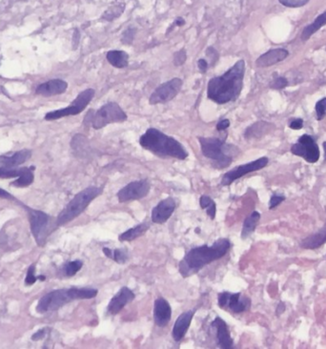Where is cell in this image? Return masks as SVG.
Listing matches in <instances>:
<instances>
[{
  "instance_id": "cell-28",
  "label": "cell",
  "mask_w": 326,
  "mask_h": 349,
  "mask_svg": "<svg viewBox=\"0 0 326 349\" xmlns=\"http://www.w3.org/2000/svg\"><path fill=\"white\" fill-rule=\"evenodd\" d=\"M325 25H326V11L314 20L313 23L309 24L304 29L302 33V39L304 41H306Z\"/></svg>"
},
{
  "instance_id": "cell-14",
  "label": "cell",
  "mask_w": 326,
  "mask_h": 349,
  "mask_svg": "<svg viewBox=\"0 0 326 349\" xmlns=\"http://www.w3.org/2000/svg\"><path fill=\"white\" fill-rule=\"evenodd\" d=\"M31 230L39 245H43L47 236L49 216L42 211L28 208Z\"/></svg>"
},
{
  "instance_id": "cell-42",
  "label": "cell",
  "mask_w": 326,
  "mask_h": 349,
  "mask_svg": "<svg viewBox=\"0 0 326 349\" xmlns=\"http://www.w3.org/2000/svg\"><path fill=\"white\" fill-rule=\"evenodd\" d=\"M197 67H198V70L200 71V73L204 74V73H206V71L209 68V63H208V61L206 59L200 58L197 61Z\"/></svg>"
},
{
  "instance_id": "cell-13",
  "label": "cell",
  "mask_w": 326,
  "mask_h": 349,
  "mask_svg": "<svg viewBox=\"0 0 326 349\" xmlns=\"http://www.w3.org/2000/svg\"><path fill=\"white\" fill-rule=\"evenodd\" d=\"M151 184L148 179H139L134 180L123 188H121L117 194V199L119 202H127L132 200H137L145 197L149 194Z\"/></svg>"
},
{
  "instance_id": "cell-11",
  "label": "cell",
  "mask_w": 326,
  "mask_h": 349,
  "mask_svg": "<svg viewBox=\"0 0 326 349\" xmlns=\"http://www.w3.org/2000/svg\"><path fill=\"white\" fill-rule=\"evenodd\" d=\"M293 155L304 158L309 163H316L320 159V148L315 139L309 135H303L298 142L291 147Z\"/></svg>"
},
{
  "instance_id": "cell-24",
  "label": "cell",
  "mask_w": 326,
  "mask_h": 349,
  "mask_svg": "<svg viewBox=\"0 0 326 349\" xmlns=\"http://www.w3.org/2000/svg\"><path fill=\"white\" fill-rule=\"evenodd\" d=\"M273 124L265 122V121H259L249 126L244 133L245 138H260L264 136L270 132L273 128Z\"/></svg>"
},
{
  "instance_id": "cell-1",
  "label": "cell",
  "mask_w": 326,
  "mask_h": 349,
  "mask_svg": "<svg viewBox=\"0 0 326 349\" xmlns=\"http://www.w3.org/2000/svg\"><path fill=\"white\" fill-rule=\"evenodd\" d=\"M245 62L239 60L223 75L211 78L207 85V97L217 104L236 101L242 91Z\"/></svg>"
},
{
  "instance_id": "cell-19",
  "label": "cell",
  "mask_w": 326,
  "mask_h": 349,
  "mask_svg": "<svg viewBox=\"0 0 326 349\" xmlns=\"http://www.w3.org/2000/svg\"><path fill=\"white\" fill-rule=\"evenodd\" d=\"M211 327L217 331V339L218 346L221 349H233L234 341L231 337L230 330L227 324L220 317H217L212 322Z\"/></svg>"
},
{
  "instance_id": "cell-41",
  "label": "cell",
  "mask_w": 326,
  "mask_h": 349,
  "mask_svg": "<svg viewBox=\"0 0 326 349\" xmlns=\"http://www.w3.org/2000/svg\"><path fill=\"white\" fill-rule=\"evenodd\" d=\"M206 56L209 58V67H213L218 60V53L213 47H208L206 50Z\"/></svg>"
},
{
  "instance_id": "cell-20",
  "label": "cell",
  "mask_w": 326,
  "mask_h": 349,
  "mask_svg": "<svg viewBox=\"0 0 326 349\" xmlns=\"http://www.w3.org/2000/svg\"><path fill=\"white\" fill-rule=\"evenodd\" d=\"M195 312L196 310L183 312L175 320L174 325L173 331H172V336L175 342H180L186 335L187 331L191 326Z\"/></svg>"
},
{
  "instance_id": "cell-38",
  "label": "cell",
  "mask_w": 326,
  "mask_h": 349,
  "mask_svg": "<svg viewBox=\"0 0 326 349\" xmlns=\"http://www.w3.org/2000/svg\"><path fill=\"white\" fill-rule=\"evenodd\" d=\"M186 59H187V54H186V50L184 48H182L178 52L174 53V63L175 66L183 65L185 63Z\"/></svg>"
},
{
  "instance_id": "cell-49",
  "label": "cell",
  "mask_w": 326,
  "mask_h": 349,
  "mask_svg": "<svg viewBox=\"0 0 326 349\" xmlns=\"http://www.w3.org/2000/svg\"><path fill=\"white\" fill-rule=\"evenodd\" d=\"M79 39H80V35H79V33H78V30H76V31H75V34H74V42H77V45L78 44Z\"/></svg>"
},
{
  "instance_id": "cell-34",
  "label": "cell",
  "mask_w": 326,
  "mask_h": 349,
  "mask_svg": "<svg viewBox=\"0 0 326 349\" xmlns=\"http://www.w3.org/2000/svg\"><path fill=\"white\" fill-rule=\"evenodd\" d=\"M38 280H39V278L36 276V267H35V264H32V265L29 267L28 272H27L26 279H25V284H26L27 286L33 285L35 283H37Z\"/></svg>"
},
{
  "instance_id": "cell-12",
  "label": "cell",
  "mask_w": 326,
  "mask_h": 349,
  "mask_svg": "<svg viewBox=\"0 0 326 349\" xmlns=\"http://www.w3.org/2000/svg\"><path fill=\"white\" fill-rule=\"evenodd\" d=\"M268 157L262 156V157H260V158H258V159H256L254 161L248 162L246 164H242V165L237 166L234 169H232L230 171H228L227 173L223 174L220 183H221L222 186H228V185L232 184L235 180L242 177L243 175L252 173V172L259 171V170L264 168L268 164Z\"/></svg>"
},
{
  "instance_id": "cell-31",
  "label": "cell",
  "mask_w": 326,
  "mask_h": 349,
  "mask_svg": "<svg viewBox=\"0 0 326 349\" xmlns=\"http://www.w3.org/2000/svg\"><path fill=\"white\" fill-rule=\"evenodd\" d=\"M124 10H125V5L123 3L114 5L104 12V14L101 17V20L105 21H113L115 19H118L123 14Z\"/></svg>"
},
{
  "instance_id": "cell-23",
  "label": "cell",
  "mask_w": 326,
  "mask_h": 349,
  "mask_svg": "<svg viewBox=\"0 0 326 349\" xmlns=\"http://www.w3.org/2000/svg\"><path fill=\"white\" fill-rule=\"evenodd\" d=\"M326 242V222L325 225L313 235L305 238L302 240L301 246L304 249L314 250L320 248Z\"/></svg>"
},
{
  "instance_id": "cell-5",
  "label": "cell",
  "mask_w": 326,
  "mask_h": 349,
  "mask_svg": "<svg viewBox=\"0 0 326 349\" xmlns=\"http://www.w3.org/2000/svg\"><path fill=\"white\" fill-rule=\"evenodd\" d=\"M202 155L211 159L214 167L217 169L226 168L233 162L235 156L239 154V150L225 142V139L218 137H204L198 138Z\"/></svg>"
},
{
  "instance_id": "cell-26",
  "label": "cell",
  "mask_w": 326,
  "mask_h": 349,
  "mask_svg": "<svg viewBox=\"0 0 326 349\" xmlns=\"http://www.w3.org/2000/svg\"><path fill=\"white\" fill-rule=\"evenodd\" d=\"M150 225L147 222H142L140 224L135 225L134 227H132L130 229H128L127 231L122 233L119 235L118 240L119 241H132L135 239H137L138 237L144 235L145 233L148 231Z\"/></svg>"
},
{
  "instance_id": "cell-29",
  "label": "cell",
  "mask_w": 326,
  "mask_h": 349,
  "mask_svg": "<svg viewBox=\"0 0 326 349\" xmlns=\"http://www.w3.org/2000/svg\"><path fill=\"white\" fill-rule=\"evenodd\" d=\"M102 251L107 258L115 261L119 264H123L129 260V252L126 248H117L113 250L108 247H104Z\"/></svg>"
},
{
  "instance_id": "cell-16",
  "label": "cell",
  "mask_w": 326,
  "mask_h": 349,
  "mask_svg": "<svg viewBox=\"0 0 326 349\" xmlns=\"http://www.w3.org/2000/svg\"><path fill=\"white\" fill-rule=\"evenodd\" d=\"M135 298L134 292L124 286L120 288L108 304L107 312L110 315H116L122 310L128 304L133 302Z\"/></svg>"
},
{
  "instance_id": "cell-2",
  "label": "cell",
  "mask_w": 326,
  "mask_h": 349,
  "mask_svg": "<svg viewBox=\"0 0 326 349\" xmlns=\"http://www.w3.org/2000/svg\"><path fill=\"white\" fill-rule=\"evenodd\" d=\"M230 248L231 242L228 239H219L211 246L204 244L192 248L180 261L178 271L183 278L190 277L209 263L224 257Z\"/></svg>"
},
{
  "instance_id": "cell-9",
  "label": "cell",
  "mask_w": 326,
  "mask_h": 349,
  "mask_svg": "<svg viewBox=\"0 0 326 349\" xmlns=\"http://www.w3.org/2000/svg\"><path fill=\"white\" fill-rule=\"evenodd\" d=\"M182 85L183 81L179 78H174L160 84L152 93L149 98V103L151 105H155L171 101L178 95Z\"/></svg>"
},
{
  "instance_id": "cell-40",
  "label": "cell",
  "mask_w": 326,
  "mask_h": 349,
  "mask_svg": "<svg viewBox=\"0 0 326 349\" xmlns=\"http://www.w3.org/2000/svg\"><path fill=\"white\" fill-rule=\"evenodd\" d=\"M288 85L287 79L283 77H280V78H275L271 83H270V87L272 89H276V90H281L285 88Z\"/></svg>"
},
{
  "instance_id": "cell-39",
  "label": "cell",
  "mask_w": 326,
  "mask_h": 349,
  "mask_svg": "<svg viewBox=\"0 0 326 349\" xmlns=\"http://www.w3.org/2000/svg\"><path fill=\"white\" fill-rule=\"evenodd\" d=\"M285 200V196L283 195L274 194L272 195L270 200H269V209H274L277 206H279L283 201Z\"/></svg>"
},
{
  "instance_id": "cell-17",
  "label": "cell",
  "mask_w": 326,
  "mask_h": 349,
  "mask_svg": "<svg viewBox=\"0 0 326 349\" xmlns=\"http://www.w3.org/2000/svg\"><path fill=\"white\" fill-rule=\"evenodd\" d=\"M172 318L170 304L163 298H158L153 304V321L159 327H165Z\"/></svg>"
},
{
  "instance_id": "cell-18",
  "label": "cell",
  "mask_w": 326,
  "mask_h": 349,
  "mask_svg": "<svg viewBox=\"0 0 326 349\" xmlns=\"http://www.w3.org/2000/svg\"><path fill=\"white\" fill-rule=\"evenodd\" d=\"M68 88V83L63 79L55 78L47 82H44L38 86L36 94L41 97H53L61 95L66 92Z\"/></svg>"
},
{
  "instance_id": "cell-10",
  "label": "cell",
  "mask_w": 326,
  "mask_h": 349,
  "mask_svg": "<svg viewBox=\"0 0 326 349\" xmlns=\"http://www.w3.org/2000/svg\"><path fill=\"white\" fill-rule=\"evenodd\" d=\"M217 305L219 308L229 310L235 314H239L249 310L251 300L241 293H230L227 291L221 292L217 296Z\"/></svg>"
},
{
  "instance_id": "cell-51",
  "label": "cell",
  "mask_w": 326,
  "mask_h": 349,
  "mask_svg": "<svg viewBox=\"0 0 326 349\" xmlns=\"http://www.w3.org/2000/svg\"><path fill=\"white\" fill-rule=\"evenodd\" d=\"M324 149H325V160L326 161V141L324 142Z\"/></svg>"
},
{
  "instance_id": "cell-48",
  "label": "cell",
  "mask_w": 326,
  "mask_h": 349,
  "mask_svg": "<svg viewBox=\"0 0 326 349\" xmlns=\"http://www.w3.org/2000/svg\"><path fill=\"white\" fill-rule=\"evenodd\" d=\"M0 198H9V199H11V198H14V196L10 193H8L7 191H5L4 189L0 188Z\"/></svg>"
},
{
  "instance_id": "cell-15",
  "label": "cell",
  "mask_w": 326,
  "mask_h": 349,
  "mask_svg": "<svg viewBox=\"0 0 326 349\" xmlns=\"http://www.w3.org/2000/svg\"><path fill=\"white\" fill-rule=\"evenodd\" d=\"M176 203L173 197H167L165 199L160 200L152 210V221L157 224L165 223L173 215Z\"/></svg>"
},
{
  "instance_id": "cell-36",
  "label": "cell",
  "mask_w": 326,
  "mask_h": 349,
  "mask_svg": "<svg viewBox=\"0 0 326 349\" xmlns=\"http://www.w3.org/2000/svg\"><path fill=\"white\" fill-rule=\"evenodd\" d=\"M316 113H317V119L322 120L326 114V97L319 100L316 104Z\"/></svg>"
},
{
  "instance_id": "cell-27",
  "label": "cell",
  "mask_w": 326,
  "mask_h": 349,
  "mask_svg": "<svg viewBox=\"0 0 326 349\" xmlns=\"http://www.w3.org/2000/svg\"><path fill=\"white\" fill-rule=\"evenodd\" d=\"M260 219H261V214L258 211L252 212L245 218L243 225H242V231H241V238L243 240L247 239L253 233L255 232Z\"/></svg>"
},
{
  "instance_id": "cell-50",
  "label": "cell",
  "mask_w": 326,
  "mask_h": 349,
  "mask_svg": "<svg viewBox=\"0 0 326 349\" xmlns=\"http://www.w3.org/2000/svg\"><path fill=\"white\" fill-rule=\"evenodd\" d=\"M38 278H39V280H40V281H42V282L46 280V277H45V276H43V275H39Z\"/></svg>"
},
{
  "instance_id": "cell-4",
  "label": "cell",
  "mask_w": 326,
  "mask_h": 349,
  "mask_svg": "<svg viewBox=\"0 0 326 349\" xmlns=\"http://www.w3.org/2000/svg\"><path fill=\"white\" fill-rule=\"evenodd\" d=\"M97 293V289L92 287H72L68 289L52 291L44 295L39 300L36 310L39 314L58 310L71 302L93 299Z\"/></svg>"
},
{
  "instance_id": "cell-21",
  "label": "cell",
  "mask_w": 326,
  "mask_h": 349,
  "mask_svg": "<svg viewBox=\"0 0 326 349\" xmlns=\"http://www.w3.org/2000/svg\"><path fill=\"white\" fill-rule=\"evenodd\" d=\"M289 56V52L283 48L272 49L261 55L256 60V65L259 68H266L283 61Z\"/></svg>"
},
{
  "instance_id": "cell-43",
  "label": "cell",
  "mask_w": 326,
  "mask_h": 349,
  "mask_svg": "<svg viewBox=\"0 0 326 349\" xmlns=\"http://www.w3.org/2000/svg\"><path fill=\"white\" fill-rule=\"evenodd\" d=\"M229 126H230V120L227 118H224V119H221L220 121H218V123L217 124V130L221 132V131L226 130Z\"/></svg>"
},
{
  "instance_id": "cell-45",
  "label": "cell",
  "mask_w": 326,
  "mask_h": 349,
  "mask_svg": "<svg viewBox=\"0 0 326 349\" xmlns=\"http://www.w3.org/2000/svg\"><path fill=\"white\" fill-rule=\"evenodd\" d=\"M46 332H47V329H45V328L39 330L38 332H36V333L32 336V340H33V341H35V342H38V341L42 340V339L45 337Z\"/></svg>"
},
{
  "instance_id": "cell-37",
  "label": "cell",
  "mask_w": 326,
  "mask_h": 349,
  "mask_svg": "<svg viewBox=\"0 0 326 349\" xmlns=\"http://www.w3.org/2000/svg\"><path fill=\"white\" fill-rule=\"evenodd\" d=\"M310 0H279V2L285 6V7H289V8H300V7H303L304 5H306L307 3L309 2Z\"/></svg>"
},
{
  "instance_id": "cell-6",
  "label": "cell",
  "mask_w": 326,
  "mask_h": 349,
  "mask_svg": "<svg viewBox=\"0 0 326 349\" xmlns=\"http://www.w3.org/2000/svg\"><path fill=\"white\" fill-rule=\"evenodd\" d=\"M102 188L96 186H90L80 191L58 215L57 218L58 225H64L75 219L83 213L89 204L102 194Z\"/></svg>"
},
{
  "instance_id": "cell-30",
  "label": "cell",
  "mask_w": 326,
  "mask_h": 349,
  "mask_svg": "<svg viewBox=\"0 0 326 349\" xmlns=\"http://www.w3.org/2000/svg\"><path fill=\"white\" fill-rule=\"evenodd\" d=\"M33 169L32 168H28V167H24L22 168V172L20 174V176L18 177L17 180H15L14 182H12V186L15 187H27L29 185H31L34 181V173H33Z\"/></svg>"
},
{
  "instance_id": "cell-35",
  "label": "cell",
  "mask_w": 326,
  "mask_h": 349,
  "mask_svg": "<svg viewBox=\"0 0 326 349\" xmlns=\"http://www.w3.org/2000/svg\"><path fill=\"white\" fill-rule=\"evenodd\" d=\"M136 34V30L134 28H128L121 37V42L126 45H130L134 41V36Z\"/></svg>"
},
{
  "instance_id": "cell-33",
  "label": "cell",
  "mask_w": 326,
  "mask_h": 349,
  "mask_svg": "<svg viewBox=\"0 0 326 349\" xmlns=\"http://www.w3.org/2000/svg\"><path fill=\"white\" fill-rule=\"evenodd\" d=\"M83 266V262L79 260L69 262L64 266V273L67 277H73L79 271Z\"/></svg>"
},
{
  "instance_id": "cell-22",
  "label": "cell",
  "mask_w": 326,
  "mask_h": 349,
  "mask_svg": "<svg viewBox=\"0 0 326 349\" xmlns=\"http://www.w3.org/2000/svg\"><path fill=\"white\" fill-rule=\"evenodd\" d=\"M31 155H32V152L29 150L19 151L10 156L2 155L0 156V168L2 169L16 168L23 164L25 161H27L31 157Z\"/></svg>"
},
{
  "instance_id": "cell-46",
  "label": "cell",
  "mask_w": 326,
  "mask_h": 349,
  "mask_svg": "<svg viewBox=\"0 0 326 349\" xmlns=\"http://www.w3.org/2000/svg\"><path fill=\"white\" fill-rule=\"evenodd\" d=\"M286 309V305L283 302H280L278 306H277V309H276V313H277V316H281L282 314L284 313V311Z\"/></svg>"
},
{
  "instance_id": "cell-44",
  "label": "cell",
  "mask_w": 326,
  "mask_h": 349,
  "mask_svg": "<svg viewBox=\"0 0 326 349\" xmlns=\"http://www.w3.org/2000/svg\"><path fill=\"white\" fill-rule=\"evenodd\" d=\"M303 126H304V120L302 118H297L289 124V127L293 130H300L303 128Z\"/></svg>"
},
{
  "instance_id": "cell-32",
  "label": "cell",
  "mask_w": 326,
  "mask_h": 349,
  "mask_svg": "<svg viewBox=\"0 0 326 349\" xmlns=\"http://www.w3.org/2000/svg\"><path fill=\"white\" fill-rule=\"evenodd\" d=\"M199 205L202 209L206 210L207 215L211 218L212 219H215L216 213H217V205L216 202L212 199L209 196L203 195L199 198Z\"/></svg>"
},
{
  "instance_id": "cell-47",
  "label": "cell",
  "mask_w": 326,
  "mask_h": 349,
  "mask_svg": "<svg viewBox=\"0 0 326 349\" xmlns=\"http://www.w3.org/2000/svg\"><path fill=\"white\" fill-rule=\"evenodd\" d=\"M184 24H185V20H183L182 18H177L176 20H174V22L172 27H170V28H169V30H170V29L172 30L174 26L181 27V26H183ZM169 30H168V31H169Z\"/></svg>"
},
{
  "instance_id": "cell-3",
  "label": "cell",
  "mask_w": 326,
  "mask_h": 349,
  "mask_svg": "<svg viewBox=\"0 0 326 349\" xmlns=\"http://www.w3.org/2000/svg\"><path fill=\"white\" fill-rule=\"evenodd\" d=\"M139 144L145 150L150 151L153 155L160 157H173L184 160L188 157V152L185 147L175 138L167 136L163 132L149 128L139 137Z\"/></svg>"
},
{
  "instance_id": "cell-7",
  "label": "cell",
  "mask_w": 326,
  "mask_h": 349,
  "mask_svg": "<svg viewBox=\"0 0 326 349\" xmlns=\"http://www.w3.org/2000/svg\"><path fill=\"white\" fill-rule=\"evenodd\" d=\"M128 118L127 114L116 102H108L94 112L90 124L96 130L104 128L112 123H121Z\"/></svg>"
},
{
  "instance_id": "cell-25",
  "label": "cell",
  "mask_w": 326,
  "mask_h": 349,
  "mask_svg": "<svg viewBox=\"0 0 326 349\" xmlns=\"http://www.w3.org/2000/svg\"><path fill=\"white\" fill-rule=\"evenodd\" d=\"M106 58L113 67L117 69H123L129 64V55L124 51L111 50L107 53Z\"/></svg>"
},
{
  "instance_id": "cell-8",
  "label": "cell",
  "mask_w": 326,
  "mask_h": 349,
  "mask_svg": "<svg viewBox=\"0 0 326 349\" xmlns=\"http://www.w3.org/2000/svg\"><path fill=\"white\" fill-rule=\"evenodd\" d=\"M95 90L92 88L86 89L83 92H81L80 94H78L77 98L73 101V103L66 107V108H62L59 110L56 111H52L49 112L48 114H46L45 119L46 120H56L59 119L62 117L69 116H76L80 114L87 106L88 104L92 101V99L95 97Z\"/></svg>"
}]
</instances>
